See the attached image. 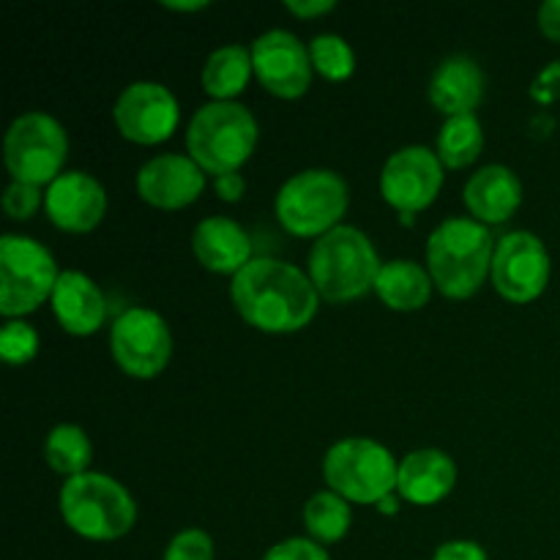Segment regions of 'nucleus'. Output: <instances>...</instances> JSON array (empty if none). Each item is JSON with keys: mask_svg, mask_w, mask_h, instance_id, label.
Here are the masks:
<instances>
[{"mask_svg": "<svg viewBox=\"0 0 560 560\" xmlns=\"http://www.w3.org/2000/svg\"><path fill=\"white\" fill-rule=\"evenodd\" d=\"M457 485V465L441 448H416L399 459L397 490L405 501L432 506Z\"/></svg>", "mask_w": 560, "mask_h": 560, "instance_id": "obj_18", "label": "nucleus"}, {"mask_svg": "<svg viewBox=\"0 0 560 560\" xmlns=\"http://www.w3.org/2000/svg\"><path fill=\"white\" fill-rule=\"evenodd\" d=\"M399 463L372 438H342L323 457L328 490L350 503H381L397 490Z\"/></svg>", "mask_w": 560, "mask_h": 560, "instance_id": "obj_7", "label": "nucleus"}, {"mask_svg": "<svg viewBox=\"0 0 560 560\" xmlns=\"http://www.w3.org/2000/svg\"><path fill=\"white\" fill-rule=\"evenodd\" d=\"M485 85L487 77L479 60L465 52L448 55L430 77V102L441 113H446V118L474 113V107L485 96Z\"/></svg>", "mask_w": 560, "mask_h": 560, "instance_id": "obj_21", "label": "nucleus"}, {"mask_svg": "<svg viewBox=\"0 0 560 560\" xmlns=\"http://www.w3.org/2000/svg\"><path fill=\"white\" fill-rule=\"evenodd\" d=\"M44 208L55 228L69 233H88L107 211V191L102 180L82 170H66L44 191Z\"/></svg>", "mask_w": 560, "mask_h": 560, "instance_id": "obj_16", "label": "nucleus"}, {"mask_svg": "<svg viewBox=\"0 0 560 560\" xmlns=\"http://www.w3.org/2000/svg\"><path fill=\"white\" fill-rule=\"evenodd\" d=\"M495 244L490 228L479 219L448 217L427 241V271L448 299H468L492 268Z\"/></svg>", "mask_w": 560, "mask_h": 560, "instance_id": "obj_2", "label": "nucleus"}, {"mask_svg": "<svg viewBox=\"0 0 560 560\" xmlns=\"http://www.w3.org/2000/svg\"><path fill=\"white\" fill-rule=\"evenodd\" d=\"M432 560H490L487 558V550L481 545L470 539H454V541H443L441 547L435 550Z\"/></svg>", "mask_w": 560, "mask_h": 560, "instance_id": "obj_33", "label": "nucleus"}, {"mask_svg": "<svg viewBox=\"0 0 560 560\" xmlns=\"http://www.w3.org/2000/svg\"><path fill=\"white\" fill-rule=\"evenodd\" d=\"M255 145V115L235 98L233 102L211 98L191 115L189 129H186L189 156L211 175L238 173V167L252 156Z\"/></svg>", "mask_w": 560, "mask_h": 560, "instance_id": "obj_5", "label": "nucleus"}, {"mask_svg": "<svg viewBox=\"0 0 560 560\" xmlns=\"http://www.w3.org/2000/svg\"><path fill=\"white\" fill-rule=\"evenodd\" d=\"M350 206V189L334 170L310 167L290 175L277 191V219L288 233L320 238L339 224Z\"/></svg>", "mask_w": 560, "mask_h": 560, "instance_id": "obj_6", "label": "nucleus"}, {"mask_svg": "<svg viewBox=\"0 0 560 560\" xmlns=\"http://www.w3.org/2000/svg\"><path fill=\"white\" fill-rule=\"evenodd\" d=\"M485 148V129L476 113L448 115L438 131V156L446 167H468Z\"/></svg>", "mask_w": 560, "mask_h": 560, "instance_id": "obj_24", "label": "nucleus"}, {"mask_svg": "<svg viewBox=\"0 0 560 560\" xmlns=\"http://www.w3.org/2000/svg\"><path fill=\"white\" fill-rule=\"evenodd\" d=\"M432 277L427 268H421L413 260H388L381 266L377 273L375 293L381 295V301L386 306L397 312H413L430 301L432 295Z\"/></svg>", "mask_w": 560, "mask_h": 560, "instance_id": "obj_22", "label": "nucleus"}, {"mask_svg": "<svg viewBox=\"0 0 560 560\" xmlns=\"http://www.w3.org/2000/svg\"><path fill=\"white\" fill-rule=\"evenodd\" d=\"M60 514L74 534L91 541H115L137 523V503L118 479L85 470L63 481L58 495Z\"/></svg>", "mask_w": 560, "mask_h": 560, "instance_id": "obj_4", "label": "nucleus"}, {"mask_svg": "<svg viewBox=\"0 0 560 560\" xmlns=\"http://www.w3.org/2000/svg\"><path fill=\"white\" fill-rule=\"evenodd\" d=\"M252 63L262 88L282 98H295L306 93L312 82L310 44L284 27H271L252 42Z\"/></svg>", "mask_w": 560, "mask_h": 560, "instance_id": "obj_14", "label": "nucleus"}, {"mask_svg": "<svg viewBox=\"0 0 560 560\" xmlns=\"http://www.w3.org/2000/svg\"><path fill=\"white\" fill-rule=\"evenodd\" d=\"M113 118L126 140L153 145L173 135L180 118V107L167 85L153 80H137L120 91Z\"/></svg>", "mask_w": 560, "mask_h": 560, "instance_id": "obj_13", "label": "nucleus"}, {"mask_svg": "<svg viewBox=\"0 0 560 560\" xmlns=\"http://www.w3.org/2000/svg\"><path fill=\"white\" fill-rule=\"evenodd\" d=\"M230 295L238 315L268 334L299 331L320 306L310 273L277 257H252L230 282Z\"/></svg>", "mask_w": 560, "mask_h": 560, "instance_id": "obj_1", "label": "nucleus"}, {"mask_svg": "<svg viewBox=\"0 0 560 560\" xmlns=\"http://www.w3.org/2000/svg\"><path fill=\"white\" fill-rule=\"evenodd\" d=\"M377 509H381V512H386V514H394V512H397L399 503H397V498H394V492H392V495L383 498V501L377 503Z\"/></svg>", "mask_w": 560, "mask_h": 560, "instance_id": "obj_38", "label": "nucleus"}, {"mask_svg": "<svg viewBox=\"0 0 560 560\" xmlns=\"http://www.w3.org/2000/svg\"><path fill=\"white\" fill-rule=\"evenodd\" d=\"M206 189V170L189 156V153H159L148 159L137 173V191L148 206L175 211L197 197Z\"/></svg>", "mask_w": 560, "mask_h": 560, "instance_id": "obj_15", "label": "nucleus"}, {"mask_svg": "<svg viewBox=\"0 0 560 560\" xmlns=\"http://www.w3.org/2000/svg\"><path fill=\"white\" fill-rule=\"evenodd\" d=\"M550 252L536 233L512 230L498 238L490 277L503 299L514 304H528L539 299L550 282Z\"/></svg>", "mask_w": 560, "mask_h": 560, "instance_id": "obj_11", "label": "nucleus"}, {"mask_svg": "<svg viewBox=\"0 0 560 560\" xmlns=\"http://www.w3.org/2000/svg\"><path fill=\"white\" fill-rule=\"evenodd\" d=\"M191 252L217 273H238L252 260V238L235 219L206 217L191 233Z\"/></svg>", "mask_w": 560, "mask_h": 560, "instance_id": "obj_20", "label": "nucleus"}, {"mask_svg": "<svg viewBox=\"0 0 560 560\" xmlns=\"http://www.w3.org/2000/svg\"><path fill=\"white\" fill-rule=\"evenodd\" d=\"M162 560H213V539L202 528H186L170 539Z\"/></svg>", "mask_w": 560, "mask_h": 560, "instance_id": "obj_29", "label": "nucleus"}, {"mask_svg": "<svg viewBox=\"0 0 560 560\" xmlns=\"http://www.w3.org/2000/svg\"><path fill=\"white\" fill-rule=\"evenodd\" d=\"M530 96L541 104H550L560 98V58L547 63L530 82Z\"/></svg>", "mask_w": 560, "mask_h": 560, "instance_id": "obj_32", "label": "nucleus"}, {"mask_svg": "<svg viewBox=\"0 0 560 560\" xmlns=\"http://www.w3.org/2000/svg\"><path fill=\"white\" fill-rule=\"evenodd\" d=\"M164 5L173 11H200L206 9L208 0H164Z\"/></svg>", "mask_w": 560, "mask_h": 560, "instance_id": "obj_37", "label": "nucleus"}, {"mask_svg": "<svg viewBox=\"0 0 560 560\" xmlns=\"http://www.w3.org/2000/svg\"><path fill=\"white\" fill-rule=\"evenodd\" d=\"M262 560H331V558H328L326 547L317 545L315 539L293 536V539L277 541V545L262 556Z\"/></svg>", "mask_w": 560, "mask_h": 560, "instance_id": "obj_31", "label": "nucleus"}, {"mask_svg": "<svg viewBox=\"0 0 560 560\" xmlns=\"http://www.w3.org/2000/svg\"><path fill=\"white\" fill-rule=\"evenodd\" d=\"M109 348L126 375L156 377L173 355V331L159 312L129 306L109 328Z\"/></svg>", "mask_w": 560, "mask_h": 560, "instance_id": "obj_10", "label": "nucleus"}, {"mask_svg": "<svg viewBox=\"0 0 560 560\" xmlns=\"http://www.w3.org/2000/svg\"><path fill=\"white\" fill-rule=\"evenodd\" d=\"M49 301L60 326L74 337L96 334L107 320V299L98 284L82 271H60Z\"/></svg>", "mask_w": 560, "mask_h": 560, "instance_id": "obj_17", "label": "nucleus"}, {"mask_svg": "<svg viewBox=\"0 0 560 560\" xmlns=\"http://www.w3.org/2000/svg\"><path fill=\"white\" fill-rule=\"evenodd\" d=\"M284 5H288L295 16H306V20H312V16L328 14L337 3H334V0H288Z\"/></svg>", "mask_w": 560, "mask_h": 560, "instance_id": "obj_36", "label": "nucleus"}, {"mask_svg": "<svg viewBox=\"0 0 560 560\" xmlns=\"http://www.w3.org/2000/svg\"><path fill=\"white\" fill-rule=\"evenodd\" d=\"M539 27L547 38L560 42V0H545L539 5Z\"/></svg>", "mask_w": 560, "mask_h": 560, "instance_id": "obj_35", "label": "nucleus"}, {"mask_svg": "<svg viewBox=\"0 0 560 560\" xmlns=\"http://www.w3.org/2000/svg\"><path fill=\"white\" fill-rule=\"evenodd\" d=\"M443 186V162L427 145H405L386 159L381 170V195L399 213L430 206Z\"/></svg>", "mask_w": 560, "mask_h": 560, "instance_id": "obj_12", "label": "nucleus"}, {"mask_svg": "<svg viewBox=\"0 0 560 560\" xmlns=\"http://www.w3.org/2000/svg\"><path fill=\"white\" fill-rule=\"evenodd\" d=\"M252 71H255L252 49L241 47V44H224L208 55L206 66H202V88L217 102H233V96H238L246 88Z\"/></svg>", "mask_w": 560, "mask_h": 560, "instance_id": "obj_23", "label": "nucleus"}, {"mask_svg": "<svg viewBox=\"0 0 560 560\" xmlns=\"http://www.w3.org/2000/svg\"><path fill=\"white\" fill-rule=\"evenodd\" d=\"M312 69L326 80H348L355 71V52L339 33H317L310 42Z\"/></svg>", "mask_w": 560, "mask_h": 560, "instance_id": "obj_27", "label": "nucleus"}, {"mask_svg": "<svg viewBox=\"0 0 560 560\" xmlns=\"http://www.w3.org/2000/svg\"><path fill=\"white\" fill-rule=\"evenodd\" d=\"M523 202V180L506 164H485L465 184V206L481 224H501Z\"/></svg>", "mask_w": 560, "mask_h": 560, "instance_id": "obj_19", "label": "nucleus"}, {"mask_svg": "<svg viewBox=\"0 0 560 560\" xmlns=\"http://www.w3.org/2000/svg\"><path fill=\"white\" fill-rule=\"evenodd\" d=\"M5 167L14 180L27 184H52L63 173L69 156V135L55 115L31 109L11 120L3 142Z\"/></svg>", "mask_w": 560, "mask_h": 560, "instance_id": "obj_9", "label": "nucleus"}, {"mask_svg": "<svg viewBox=\"0 0 560 560\" xmlns=\"http://www.w3.org/2000/svg\"><path fill=\"white\" fill-rule=\"evenodd\" d=\"M353 514H350V501L337 495L334 490L315 492L304 506V525L310 530V539L317 545H334V541L345 539L350 530Z\"/></svg>", "mask_w": 560, "mask_h": 560, "instance_id": "obj_26", "label": "nucleus"}, {"mask_svg": "<svg viewBox=\"0 0 560 560\" xmlns=\"http://www.w3.org/2000/svg\"><path fill=\"white\" fill-rule=\"evenodd\" d=\"M60 271L52 252L31 235L5 233L0 238V312L22 317L52 299Z\"/></svg>", "mask_w": 560, "mask_h": 560, "instance_id": "obj_8", "label": "nucleus"}, {"mask_svg": "<svg viewBox=\"0 0 560 560\" xmlns=\"http://www.w3.org/2000/svg\"><path fill=\"white\" fill-rule=\"evenodd\" d=\"M213 189H217V195L222 197L224 202H238L246 191V180L241 178L238 173H224V175H217Z\"/></svg>", "mask_w": 560, "mask_h": 560, "instance_id": "obj_34", "label": "nucleus"}, {"mask_svg": "<svg viewBox=\"0 0 560 560\" xmlns=\"http://www.w3.org/2000/svg\"><path fill=\"white\" fill-rule=\"evenodd\" d=\"M44 459L55 474L66 476V479L85 474V470H91L88 465L93 459L91 438L77 424L52 427L47 441H44Z\"/></svg>", "mask_w": 560, "mask_h": 560, "instance_id": "obj_25", "label": "nucleus"}, {"mask_svg": "<svg viewBox=\"0 0 560 560\" xmlns=\"http://www.w3.org/2000/svg\"><path fill=\"white\" fill-rule=\"evenodd\" d=\"M42 186L27 184V180H11L3 191V211L16 222H25L42 208Z\"/></svg>", "mask_w": 560, "mask_h": 560, "instance_id": "obj_30", "label": "nucleus"}, {"mask_svg": "<svg viewBox=\"0 0 560 560\" xmlns=\"http://www.w3.org/2000/svg\"><path fill=\"white\" fill-rule=\"evenodd\" d=\"M38 353V334L31 323L14 317L0 331V355L9 364H27Z\"/></svg>", "mask_w": 560, "mask_h": 560, "instance_id": "obj_28", "label": "nucleus"}, {"mask_svg": "<svg viewBox=\"0 0 560 560\" xmlns=\"http://www.w3.org/2000/svg\"><path fill=\"white\" fill-rule=\"evenodd\" d=\"M381 266L370 235L353 224H337L310 249V279L320 299L331 304L361 299L375 288Z\"/></svg>", "mask_w": 560, "mask_h": 560, "instance_id": "obj_3", "label": "nucleus"}]
</instances>
